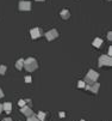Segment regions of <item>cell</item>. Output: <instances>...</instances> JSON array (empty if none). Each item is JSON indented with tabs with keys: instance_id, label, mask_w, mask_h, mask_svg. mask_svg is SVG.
I'll use <instances>...</instances> for the list:
<instances>
[{
	"instance_id": "obj_1",
	"label": "cell",
	"mask_w": 112,
	"mask_h": 121,
	"mask_svg": "<svg viewBox=\"0 0 112 121\" xmlns=\"http://www.w3.org/2000/svg\"><path fill=\"white\" fill-rule=\"evenodd\" d=\"M24 68L27 72H34L38 68V62L35 58H27L24 60Z\"/></svg>"
},
{
	"instance_id": "obj_2",
	"label": "cell",
	"mask_w": 112,
	"mask_h": 121,
	"mask_svg": "<svg viewBox=\"0 0 112 121\" xmlns=\"http://www.w3.org/2000/svg\"><path fill=\"white\" fill-rule=\"evenodd\" d=\"M98 79H99V73L97 71H94V70H89L88 73L86 74L84 82H85L86 85H92L93 83H95Z\"/></svg>"
},
{
	"instance_id": "obj_3",
	"label": "cell",
	"mask_w": 112,
	"mask_h": 121,
	"mask_svg": "<svg viewBox=\"0 0 112 121\" xmlns=\"http://www.w3.org/2000/svg\"><path fill=\"white\" fill-rule=\"evenodd\" d=\"M30 35H31V39L32 40H37L44 35V32L41 28H32L30 30Z\"/></svg>"
},
{
	"instance_id": "obj_4",
	"label": "cell",
	"mask_w": 112,
	"mask_h": 121,
	"mask_svg": "<svg viewBox=\"0 0 112 121\" xmlns=\"http://www.w3.org/2000/svg\"><path fill=\"white\" fill-rule=\"evenodd\" d=\"M44 36H45V39H46L48 41H54V40H56V39L58 37V31H57L56 29H51V30H49V31H46V32L44 34Z\"/></svg>"
},
{
	"instance_id": "obj_5",
	"label": "cell",
	"mask_w": 112,
	"mask_h": 121,
	"mask_svg": "<svg viewBox=\"0 0 112 121\" xmlns=\"http://www.w3.org/2000/svg\"><path fill=\"white\" fill-rule=\"evenodd\" d=\"M112 65V59L111 56L108 55H101L99 58V66L103 67V66H111Z\"/></svg>"
},
{
	"instance_id": "obj_6",
	"label": "cell",
	"mask_w": 112,
	"mask_h": 121,
	"mask_svg": "<svg viewBox=\"0 0 112 121\" xmlns=\"http://www.w3.org/2000/svg\"><path fill=\"white\" fill-rule=\"evenodd\" d=\"M31 7H32V4H31L30 1H25V0H22V1H19L18 4V9L20 11H30Z\"/></svg>"
},
{
	"instance_id": "obj_7",
	"label": "cell",
	"mask_w": 112,
	"mask_h": 121,
	"mask_svg": "<svg viewBox=\"0 0 112 121\" xmlns=\"http://www.w3.org/2000/svg\"><path fill=\"white\" fill-rule=\"evenodd\" d=\"M20 112H22V114H24L26 117H29V116H31V115H34V112H32V109H31L30 107H27V106H25V107H22Z\"/></svg>"
},
{
	"instance_id": "obj_8",
	"label": "cell",
	"mask_w": 112,
	"mask_h": 121,
	"mask_svg": "<svg viewBox=\"0 0 112 121\" xmlns=\"http://www.w3.org/2000/svg\"><path fill=\"white\" fill-rule=\"evenodd\" d=\"M99 88H100V84L95 82V83H93L92 85H89V89H88V91H91V92H93V94H98Z\"/></svg>"
},
{
	"instance_id": "obj_9",
	"label": "cell",
	"mask_w": 112,
	"mask_h": 121,
	"mask_svg": "<svg viewBox=\"0 0 112 121\" xmlns=\"http://www.w3.org/2000/svg\"><path fill=\"white\" fill-rule=\"evenodd\" d=\"M3 112H6V114H10L12 112V103L6 102L3 104Z\"/></svg>"
},
{
	"instance_id": "obj_10",
	"label": "cell",
	"mask_w": 112,
	"mask_h": 121,
	"mask_svg": "<svg viewBox=\"0 0 112 121\" xmlns=\"http://www.w3.org/2000/svg\"><path fill=\"white\" fill-rule=\"evenodd\" d=\"M60 14H61V18L62 19H69V17H70V12L68 10H66V9L62 10Z\"/></svg>"
},
{
	"instance_id": "obj_11",
	"label": "cell",
	"mask_w": 112,
	"mask_h": 121,
	"mask_svg": "<svg viewBox=\"0 0 112 121\" xmlns=\"http://www.w3.org/2000/svg\"><path fill=\"white\" fill-rule=\"evenodd\" d=\"M101 44H103V39H100V37L94 39V41H93V46H94L95 48H100Z\"/></svg>"
},
{
	"instance_id": "obj_12",
	"label": "cell",
	"mask_w": 112,
	"mask_h": 121,
	"mask_svg": "<svg viewBox=\"0 0 112 121\" xmlns=\"http://www.w3.org/2000/svg\"><path fill=\"white\" fill-rule=\"evenodd\" d=\"M15 68H17V70H23L24 68V59H19L17 62H15Z\"/></svg>"
},
{
	"instance_id": "obj_13",
	"label": "cell",
	"mask_w": 112,
	"mask_h": 121,
	"mask_svg": "<svg viewBox=\"0 0 112 121\" xmlns=\"http://www.w3.org/2000/svg\"><path fill=\"white\" fill-rule=\"evenodd\" d=\"M36 116H37V119H38L39 121H44L45 117H46V114H45L44 112H38V114H37Z\"/></svg>"
},
{
	"instance_id": "obj_14",
	"label": "cell",
	"mask_w": 112,
	"mask_h": 121,
	"mask_svg": "<svg viewBox=\"0 0 112 121\" xmlns=\"http://www.w3.org/2000/svg\"><path fill=\"white\" fill-rule=\"evenodd\" d=\"M6 71H7V67H6L5 65L0 66V76H4V74L6 73Z\"/></svg>"
},
{
	"instance_id": "obj_15",
	"label": "cell",
	"mask_w": 112,
	"mask_h": 121,
	"mask_svg": "<svg viewBox=\"0 0 112 121\" xmlns=\"http://www.w3.org/2000/svg\"><path fill=\"white\" fill-rule=\"evenodd\" d=\"M85 86H86V84H85L84 80H79L77 82V88L79 89H85Z\"/></svg>"
},
{
	"instance_id": "obj_16",
	"label": "cell",
	"mask_w": 112,
	"mask_h": 121,
	"mask_svg": "<svg viewBox=\"0 0 112 121\" xmlns=\"http://www.w3.org/2000/svg\"><path fill=\"white\" fill-rule=\"evenodd\" d=\"M27 121H39L38 119H37V116L34 114V115H31V116H29L27 117Z\"/></svg>"
},
{
	"instance_id": "obj_17",
	"label": "cell",
	"mask_w": 112,
	"mask_h": 121,
	"mask_svg": "<svg viewBox=\"0 0 112 121\" xmlns=\"http://www.w3.org/2000/svg\"><path fill=\"white\" fill-rule=\"evenodd\" d=\"M18 104H19V107H20V108H22V107H25V106H26L25 99H19V101H18Z\"/></svg>"
},
{
	"instance_id": "obj_18",
	"label": "cell",
	"mask_w": 112,
	"mask_h": 121,
	"mask_svg": "<svg viewBox=\"0 0 112 121\" xmlns=\"http://www.w3.org/2000/svg\"><path fill=\"white\" fill-rule=\"evenodd\" d=\"M25 103H26V106L31 108V106H32V101H31V98H26L25 99Z\"/></svg>"
},
{
	"instance_id": "obj_19",
	"label": "cell",
	"mask_w": 112,
	"mask_h": 121,
	"mask_svg": "<svg viewBox=\"0 0 112 121\" xmlns=\"http://www.w3.org/2000/svg\"><path fill=\"white\" fill-rule=\"evenodd\" d=\"M24 80H25V83H27V84H30L31 82H32V78H31L30 76H26V77L24 78Z\"/></svg>"
},
{
	"instance_id": "obj_20",
	"label": "cell",
	"mask_w": 112,
	"mask_h": 121,
	"mask_svg": "<svg viewBox=\"0 0 112 121\" xmlns=\"http://www.w3.org/2000/svg\"><path fill=\"white\" fill-rule=\"evenodd\" d=\"M107 40H110V41L112 40V32H111V31L107 32Z\"/></svg>"
},
{
	"instance_id": "obj_21",
	"label": "cell",
	"mask_w": 112,
	"mask_h": 121,
	"mask_svg": "<svg viewBox=\"0 0 112 121\" xmlns=\"http://www.w3.org/2000/svg\"><path fill=\"white\" fill-rule=\"evenodd\" d=\"M58 116H60V117H66V113H63V112H60Z\"/></svg>"
},
{
	"instance_id": "obj_22",
	"label": "cell",
	"mask_w": 112,
	"mask_h": 121,
	"mask_svg": "<svg viewBox=\"0 0 112 121\" xmlns=\"http://www.w3.org/2000/svg\"><path fill=\"white\" fill-rule=\"evenodd\" d=\"M107 55H108V56H111V55H112V48H111V47L108 48V54H107Z\"/></svg>"
},
{
	"instance_id": "obj_23",
	"label": "cell",
	"mask_w": 112,
	"mask_h": 121,
	"mask_svg": "<svg viewBox=\"0 0 112 121\" xmlns=\"http://www.w3.org/2000/svg\"><path fill=\"white\" fill-rule=\"evenodd\" d=\"M3 121H13V120H12L11 117H5V119H4Z\"/></svg>"
},
{
	"instance_id": "obj_24",
	"label": "cell",
	"mask_w": 112,
	"mask_h": 121,
	"mask_svg": "<svg viewBox=\"0 0 112 121\" xmlns=\"http://www.w3.org/2000/svg\"><path fill=\"white\" fill-rule=\"evenodd\" d=\"M4 97V92H3V90L0 89V98H3Z\"/></svg>"
},
{
	"instance_id": "obj_25",
	"label": "cell",
	"mask_w": 112,
	"mask_h": 121,
	"mask_svg": "<svg viewBox=\"0 0 112 121\" xmlns=\"http://www.w3.org/2000/svg\"><path fill=\"white\" fill-rule=\"evenodd\" d=\"M3 113V104H0V114Z\"/></svg>"
},
{
	"instance_id": "obj_26",
	"label": "cell",
	"mask_w": 112,
	"mask_h": 121,
	"mask_svg": "<svg viewBox=\"0 0 112 121\" xmlns=\"http://www.w3.org/2000/svg\"><path fill=\"white\" fill-rule=\"evenodd\" d=\"M36 1H39V3H42V1H44V0H36Z\"/></svg>"
},
{
	"instance_id": "obj_27",
	"label": "cell",
	"mask_w": 112,
	"mask_h": 121,
	"mask_svg": "<svg viewBox=\"0 0 112 121\" xmlns=\"http://www.w3.org/2000/svg\"><path fill=\"white\" fill-rule=\"evenodd\" d=\"M80 121H86V120H84V119H82V120H80Z\"/></svg>"
},
{
	"instance_id": "obj_28",
	"label": "cell",
	"mask_w": 112,
	"mask_h": 121,
	"mask_svg": "<svg viewBox=\"0 0 112 121\" xmlns=\"http://www.w3.org/2000/svg\"><path fill=\"white\" fill-rule=\"evenodd\" d=\"M106 1H111V0H106Z\"/></svg>"
}]
</instances>
